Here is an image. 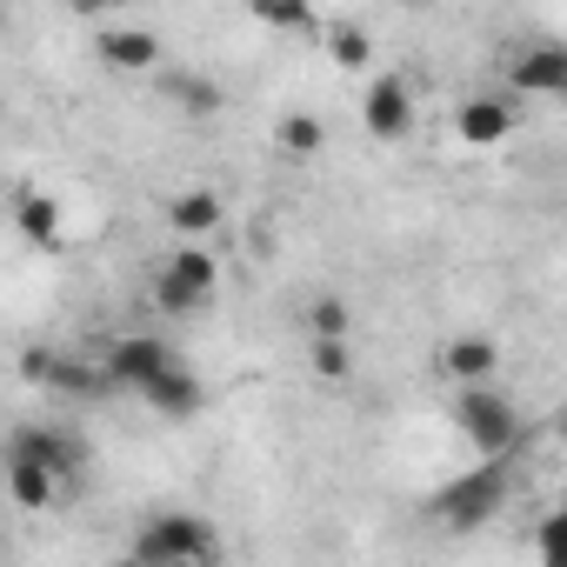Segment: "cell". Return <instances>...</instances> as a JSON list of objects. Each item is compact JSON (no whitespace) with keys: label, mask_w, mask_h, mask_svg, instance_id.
<instances>
[{"label":"cell","mask_w":567,"mask_h":567,"mask_svg":"<svg viewBox=\"0 0 567 567\" xmlns=\"http://www.w3.org/2000/svg\"><path fill=\"white\" fill-rule=\"evenodd\" d=\"M127 554L147 567H220V527L194 507H161L134 527Z\"/></svg>","instance_id":"cell-1"},{"label":"cell","mask_w":567,"mask_h":567,"mask_svg":"<svg viewBox=\"0 0 567 567\" xmlns=\"http://www.w3.org/2000/svg\"><path fill=\"white\" fill-rule=\"evenodd\" d=\"M454 427L487 454V461H514L527 447V414L501 394V388H454Z\"/></svg>","instance_id":"cell-2"},{"label":"cell","mask_w":567,"mask_h":567,"mask_svg":"<svg viewBox=\"0 0 567 567\" xmlns=\"http://www.w3.org/2000/svg\"><path fill=\"white\" fill-rule=\"evenodd\" d=\"M507 487H514V461H481V467H467L461 481H447V487L434 494V520H447L454 534L487 527V520L507 507Z\"/></svg>","instance_id":"cell-3"},{"label":"cell","mask_w":567,"mask_h":567,"mask_svg":"<svg viewBox=\"0 0 567 567\" xmlns=\"http://www.w3.org/2000/svg\"><path fill=\"white\" fill-rule=\"evenodd\" d=\"M220 288V260L207 247H174L161 267H154V308L174 315V321H194Z\"/></svg>","instance_id":"cell-4"},{"label":"cell","mask_w":567,"mask_h":567,"mask_svg":"<svg viewBox=\"0 0 567 567\" xmlns=\"http://www.w3.org/2000/svg\"><path fill=\"white\" fill-rule=\"evenodd\" d=\"M174 361H181V354H174L161 334H121V341L101 354V374H107V388H114V394H121V388H127V394H141V388H147V381H161Z\"/></svg>","instance_id":"cell-5"},{"label":"cell","mask_w":567,"mask_h":567,"mask_svg":"<svg viewBox=\"0 0 567 567\" xmlns=\"http://www.w3.org/2000/svg\"><path fill=\"white\" fill-rule=\"evenodd\" d=\"M21 381L54 388V394H74V401H101V394H114L107 374H101V361H74V354H54V348H28V354H21Z\"/></svg>","instance_id":"cell-6"},{"label":"cell","mask_w":567,"mask_h":567,"mask_svg":"<svg viewBox=\"0 0 567 567\" xmlns=\"http://www.w3.org/2000/svg\"><path fill=\"white\" fill-rule=\"evenodd\" d=\"M8 461H28V467H41V474H54L61 487L87 467V447L74 441V434H61V427H14L8 434Z\"/></svg>","instance_id":"cell-7"},{"label":"cell","mask_w":567,"mask_h":567,"mask_svg":"<svg viewBox=\"0 0 567 567\" xmlns=\"http://www.w3.org/2000/svg\"><path fill=\"white\" fill-rule=\"evenodd\" d=\"M361 121H368L374 141H408V127H414V87H408V74H381L368 87V101H361Z\"/></svg>","instance_id":"cell-8"},{"label":"cell","mask_w":567,"mask_h":567,"mask_svg":"<svg viewBox=\"0 0 567 567\" xmlns=\"http://www.w3.org/2000/svg\"><path fill=\"white\" fill-rule=\"evenodd\" d=\"M514 121H520L514 94H474V101L454 107V134H461V147H501V141L514 134Z\"/></svg>","instance_id":"cell-9"},{"label":"cell","mask_w":567,"mask_h":567,"mask_svg":"<svg viewBox=\"0 0 567 567\" xmlns=\"http://www.w3.org/2000/svg\"><path fill=\"white\" fill-rule=\"evenodd\" d=\"M141 401H147L161 421H194V414H200V401H207V388H200V374H194L187 361H174L161 381H147V388H141Z\"/></svg>","instance_id":"cell-10"},{"label":"cell","mask_w":567,"mask_h":567,"mask_svg":"<svg viewBox=\"0 0 567 567\" xmlns=\"http://www.w3.org/2000/svg\"><path fill=\"white\" fill-rule=\"evenodd\" d=\"M94 54L114 68V74H147L161 61V34L154 28H101L94 34Z\"/></svg>","instance_id":"cell-11"},{"label":"cell","mask_w":567,"mask_h":567,"mask_svg":"<svg viewBox=\"0 0 567 567\" xmlns=\"http://www.w3.org/2000/svg\"><path fill=\"white\" fill-rule=\"evenodd\" d=\"M507 94H567V48H534L507 61Z\"/></svg>","instance_id":"cell-12"},{"label":"cell","mask_w":567,"mask_h":567,"mask_svg":"<svg viewBox=\"0 0 567 567\" xmlns=\"http://www.w3.org/2000/svg\"><path fill=\"white\" fill-rule=\"evenodd\" d=\"M494 368H501V348L481 341V334H454V341L441 348V374H447L454 388H494Z\"/></svg>","instance_id":"cell-13"},{"label":"cell","mask_w":567,"mask_h":567,"mask_svg":"<svg viewBox=\"0 0 567 567\" xmlns=\"http://www.w3.org/2000/svg\"><path fill=\"white\" fill-rule=\"evenodd\" d=\"M220 220H227V207H220V194H207V187H187V194L167 200V227H174L187 247H194L200 234H214Z\"/></svg>","instance_id":"cell-14"},{"label":"cell","mask_w":567,"mask_h":567,"mask_svg":"<svg viewBox=\"0 0 567 567\" xmlns=\"http://www.w3.org/2000/svg\"><path fill=\"white\" fill-rule=\"evenodd\" d=\"M14 227H21L34 247H54V240H61V200H54V194L21 187V194H14Z\"/></svg>","instance_id":"cell-15"},{"label":"cell","mask_w":567,"mask_h":567,"mask_svg":"<svg viewBox=\"0 0 567 567\" xmlns=\"http://www.w3.org/2000/svg\"><path fill=\"white\" fill-rule=\"evenodd\" d=\"M274 147L288 154V161H315V154L328 147V127H321V114H280V127H274Z\"/></svg>","instance_id":"cell-16"},{"label":"cell","mask_w":567,"mask_h":567,"mask_svg":"<svg viewBox=\"0 0 567 567\" xmlns=\"http://www.w3.org/2000/svg\"><path fill=\"white\" fill-rule=\"evenodd\" d=\"M8 494H14L28 514H48V507L61 501V481L41 474V467H28V461H8Z\"/></svg>","instance_id":"cell-17"},{"label":"cell","mask_w":567,"mask_h":567,"mask_svg":"<svg viewBox=\"0 0 567 567\" xmlns=\"http://www.w3.org/2000/svg\"><path fill=\"white\" fill-rule=\"evenodd\" d=\"M308 334L315 341H354V308L341 301V295H321V301H308Z\"/></svg>","instance_id":"cell-18"},{"label":"cell","mask_w":567,"mask_h":567,"mask_svg":"<svg viewBox=\"0 0 567 567\" xmlns=\"http://www.w3.org/2000/svg\"><path fill=\"white\" fill-rule=\"evenodd\" d=\"M328 48H334V68H368L374 61V34L354 28V21H334L328 28Z\"/></svg>","instance_id":"cell-19"},{"label":"cell","mask_w":567,"mask_h":567,"mask_svg":"<svg viewBox=\"0 0 567 567\" xmlns=\"http://www.w3.org/2000/svg\"><path fill=\"white\" fill-rule=\"evenodd\" d=\"M167 94L181 101V114H200V121H207V114H220V87H214L207 74H174V81H167Z\"/></svg>","instance_id":"cell-20"},{"label":"cell","mask_w":567,"mask_h":567,"mask_svg":"<svg viewBox=\"0 0 567 567\" xmlns=\"http://www.w3.org/2000/svg\"><path fill=\"white\" fill-rule=\"evenodd\" d=\"M315 374H321L328 388H341V381L354 374V341H315Z\"/></svg>","instance_id":"cell-21"},{"label":"cell","mask_w":567,"mask_h":567,"mask_svg":"<svg viewBox=\"0 0 567 567\" xmlns=\"http://www.w3.org/2000/svg\"><path fill=\"white\" fill-rule=\"evenodd\" d=\"M254 14L280 34H315V8H254Z\"/></svg>","instance_id":"cell-22"},{"label":"cell","mask_w":567,"mask_h":567,"mask_svg":"<svg viewBox=\"0 0 567 567\" xmlns=\"http://www.w3.org/2000/svg\"><path fill=\"white\" fill-rule=\"evenodd\" d=\"M560 534H567V520H560V514H540L534 540H540V560H547V567H560Z\"/></svg>","instance_id":"cell-23"},{"label":"cell","mask_w":567,"mask_h":567,"mask_svg":"<svg viewBox=\"0 0 567 567\" xmlns=\"http://www.w3.org/2000/svg\"><path fill=\"white\" fill-rule=\"evenodd\" d=\"M114 567H147V560H134V554H121V560H114Z\"/></svg>","instance_id":"cell-24"}]
</instances>
